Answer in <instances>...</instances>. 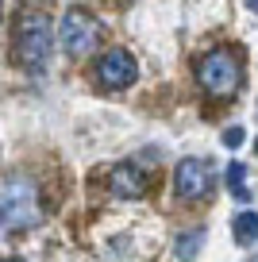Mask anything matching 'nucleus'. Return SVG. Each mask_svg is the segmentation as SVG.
Instances as JSON below:
<instances>
[{"mask_svg":"<svg viewBox=\"0 0 258 262\" xmlns=\"http://www.w3.org/2000/svg\"><path fill=\"white\" fill-rule=\"evenodd\" d=\"M0 216H4V231H27L42 224V201L39 189L27 178L12 173L4 178V201H0Z\"/></svg>","mask_w":258,"mask_h":262,"instance_id":"1","label":"nucleus"},{"mask_svg":"<svg viewBox=\"0 0 258 262\" xmlns=\"http://www.w3.org/2000/svg\"><path fill=\"white\" fill-rule=\"evenodd\" d=\"M197 81H201V89L212 93V97H231V93L239 89V81H243V66H239V58H235L231 50H212V54H204L201 66H197Z\"/></svg>","mask_w":258,"mask_h":262,"instance_id":"2","label":"nucleus"},{"mask_svg":"<svg viewBox=\"0 0 258 262\" xmlns=\"http://www.w3.org/2000/svg\"><path fill=\"white\" fill-rule=\"evenodd\" d=\"M50 42H54L50 19L39 16V12H27V16L19 19V31H16V50H19V62H24L31 74H39L42 66H47Z\"/></svg>","mask_w":258,"mask_h":262,"instance_id":"3","label":"nucleus"},{"mask_svg":"<svg viewBox=\"0 0 258 262\" xmlns=\"http://www.w3.org/2000/svg\"><path fill=\"white\" fill-rule=\"evenodd\" d=\"M97 39H100V24L85 8H70L62 16V24H58V42H62V50L73 54V58L89 54V50L97 47Z\"/></svg>","mask_w":258,"mask_h":262,"instance_id":"4","label":"nucleus"},{"mask_svg":"<svg viewBox=\"0 0 258 262\" xmlns=\"http://www.w3.org/2000/svg\"><path fill=\"white\" fill-rule=\"evenodd\" d=\"M174 189L185 201H201L212 193V166L208 158H181L178 170H174Z\"/></svg>","mask_w":258,"mask_h":262,"instance_id":"5","label":"nucleus"},{"mask_svg":"<svg viewBox=\"0 0 258 262\" xmlns=\"http://www.w3.org/2000/svg\"><path fill=\"white\" fill-rule=\"evenodd\" d=\"M97 77L108 85V89H127L139 77V62L127 54V50H104L97 62Z\"/></svg>","mask_w":258,"mask_h":262,"instance_id":"6","label":"nucleus"},{"mask_svg":"<svg viewBox=\"0 0 258 262\" xmlns=\"http://www.w3.org/2000/svg\"><path fill=\"white\" fill-rule=\"evenodd\" d=\"M108 189H112V196H120V201H135V196L146 193V173L139 170L135 162H120L108 173Z\"/></svg>","mask_w":258,"mask_h":262,"instance_id":"7","label":"nucleus"},{"mask_svg":"<svg viewBox=\"0 0 258 262\" xmlns=\"http://www.w3.org/2000/svg\"><path fill=\"white\" fill-rule=\"evenodd\" d=\"M231 235H235V243L250 247L258 239V212H239L231 220Z\"/></svg>","mask_w":258,"mask_h":262,"instance_id":"8","label":"nucleus"},{"mask_svg":"<svg viewBox=\"0 0 258 262\" xmlns=\"http://www.w3.org/2000/svg\"><path fill=\"white\" fill-rule=\"evenodd\" d=\"M224 178H227V189H231V196L239 201V205H247V201H250L247 166H243V162H231V166H227V173H224Z\"/></svg>","mask_w":258,"mask_h":262,"instance_id":"9","label":"nucleus"},{"mask_svg":"<svg viewBox=\"0 0 258 262\" xmlns=\"http://www.w3.org/2000/svg\"><path fill=\"white\" fill-rule=\"evenodd\" d=\"M204 243V231H185V235L178 239V258L181 262H193V254H197V247Z\"/></svg>","mask_w":258,"mask_h":262,"instance_id":"10","label":"nucleus"},{"mask_svg":"<svg viewBox=\"0 0 258 262\" xmlns=\"http://www.w3.org/2000/svg\"><path fill=\"white\" fill-rule=\"evenodd\" d=\"M224 143H227V147H239V143H243V127H227L224 131Z\"/></svg>","mask_w":258,"mask_h":262,"instance_id":"11","label":"nucleus"},{"mask_svg":"<svg viewBox=\"0 0 258 262\" xmlns=\"http://www.w3.org/2000/svg\"><path fill=\"white\" fill-rule=\"evenodd\" d=\"M247 8H250V12H258V0H247Z\"/></svg>","mask_w":258,"mask_h":262,"instance_id":"12","label":"nucleus"},{"mask_svg":"<svg viewBox=\"0 0 258 262\" xmlns=\"http://www.w3.org/2000/svg\"><path fill=\"white\" fill-rule=\"evenodd\" d=\"M4 262H24V258H4Z\"/></svg>","mask_w":258,"mask_h":262,"instance_id":"13","label":"nucleus"},{"mask_svg":"<svg viewBox=\"0 0 258 262\" xmlns=\"http://www.w3.org/2000/svg\"><path fill=\"white\" fill-rule=\"evenodd\" d=\"M254 150H258V143H254Z\"/></svg>","mask_w":258,"mask_h":262,"instance_id":"14","label":"nucleus"}]
</instances>
